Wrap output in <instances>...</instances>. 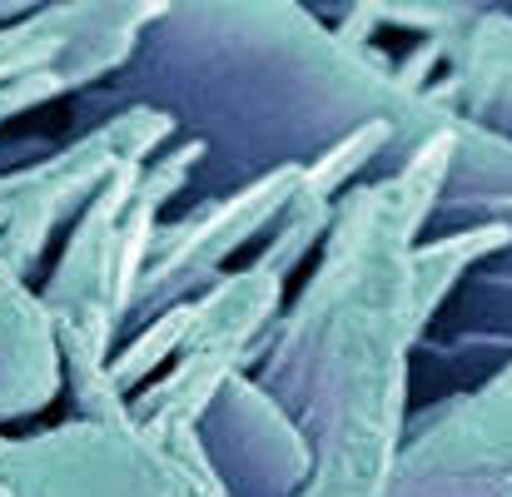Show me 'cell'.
Returning <instances> with one entry per match:
<instances>
[{
	"mask_svg": "<svg viewBox=\"0 0 512 497\" xmlns=\"http://www.w3.org/2000/svg\"><path fill=\"white\" fill-rule=\"evenodd\" d=\"M373 40H383V45H393V50H403V45H413L418 35H403V30H373Z\"/></svg>",
	"mask_w": 512,
	"mask_h": 497,
	"instance_id": "6da1fadb",
	"label": "cell"
}]
</instances>
